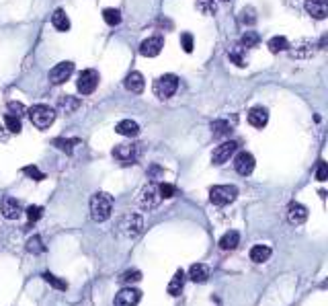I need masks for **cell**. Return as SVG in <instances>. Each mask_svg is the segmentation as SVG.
I'll list each match as a JSON object with an SVG mask.
<instances>
[{"label":"cell","instance_id":"6da1fadb","mask_svg":"<svg viewBox=\"0 0 328 306\" xmlns=\"http://www.w3.org/2000/svg\"><path fill=\"white\" fill-rule=\"evenodd\" d=\"M113 212V195L107 191H99L90 197V216L94 222H105L109 220Z\"/></svg>","mask_w":328,"mask_h":306},{"label":"cell","instance_id":"7a4b0ae2","mask_svg":"<svg viewBox=\"0 0 328 306\" xmlns=\"http://www.w3.org/2000/svg\"><path fill=\"white\" fill-rule=\"evenodd\" d=\"M27 113H29L31 124L35 128H39V130L49 128L53 121H56V115H58V111L53 109V107H49V105H33Z\"/></svg>","mask_w":328,"mask_h":306},{"label":"cell","instance_id":"3957f363","mask_svg":"<svg viewBox=\"0 0 328 306\" xmlns=\"http://www.w3.org/2000/svg\"><path fill=\"white\" fill-rule=\"evenodd\" d=\"M236 197H238V187H234V185H213L209 189V201L220 208L230 206Z\"/></svg>","mask_w":328,"mask_h":306},{"label":"cell","instance_id":"277c9868","mask_svg":"<svg viewBox=\"0 0 328 306\" xmlns=\"http://www.w3.org/2000/svg\"><path fill=\"white\" fill-rule=\"evenodd\" d=\"M154 95L158 97V99H171L175 93H177V88H179V78L175 76V74H164V76H160V78H156L154 80Z\"/></svg>","mask_w":328,"mask_h":306},{"label":"cell","instance_id":"5b68a950","mask_svg":"<svg viewBox=\"0 0 328 306\" xmlns=\"http://www.w3.org/2000/svg\"><path fill=\"white\" fill-rule=\"evenodd\" d=\"M160 201H162V197H160V193H158V185L148 183V185L140 191L138 203H140L142 210H156Z\"/></svg>","mask_w":328,"mask_h":306},{"label":"cell","instance_id":"8992f818","mask_svg":"<svg viewBox=\"0 0 328 306\" xmlns=\"http://www.w3.org/2000/svg\"><path fill=\"white\" fill-rule=\"evenodd\" d=\"M236 150H238V142H236V140H228V142L220 144V146L213 150L211 163H213V165H224V163H228L230 157L236 155Z\"/></svg>","mask_w":328,"mask_h":306},{"label":"cell","instance_id":"52a82bcc","mask_svg":"<svg viewBox=\"0 0 328 306\" xmlns=\"http://www.w3.org/2000/svg\"><path fill=\"white\" fill-rule=\"evenodd\" d=\"M119 228H121V232H123L125 236L136 238V236L142 232V228H144L142 216H140V214H127V216H123V218H121Z\"/></svg>","mask_w":328,"mask_h":306},{"label":"cell","instance_id":"ba28073f","mask_svg":"<svg viewBox=\"0 0 328 306\" xmlns=\"http://www.w3.org/2000/svg\"><path fill=\"white\" fill-rule=\"evenodd\" d=\"M99 84V72L88 68V70H82L80 76H78V93L80 95H90Z\"/></svg>","mask_w":328,"mask_h":306},{"label":"cell","instance_id":"9c48e42d","mask_svg":"<svg viewBox=\"0 0 328 306\" xmlns=\"http://www.w3.org/2000/svg\"><path fill=\"white\" fill-rule=\"evenodd\" d=\"M74 72V64L72 62H60L49 70V82L51 84H64Z\"/></svg>","mask_w":328,"mask_h":306},{"label":"cell","instance_id":"30bf717a","mask_svg":"<svg viewBox=\"0 0 328 306\" xmlns=\"http://www.w3.org/2000/svg\"><path fill=\"white\" fill-rule=\"evenodd\" d=\"M234 169H236L238 175L248 177V175L254 171V157L250 155V152H246V150L238 152L236 159H234Z\"/></svg>","mask_w":328,"mask_h":306},{"label":"cell","instance_id":"8fae6325","mask_svg":"<svg viewBox=\"0 0 328 306\" xmlns=\"http://www.w3.org/2000/svg\"><path fill=\"white\" fill-rule=\"evenodd\" d=\"M142 300V292L138 290V288H123V290H119L117 292V296H115V306H136L138 302Z\"/></svg>","mask_w":328,"mask_h":306},{"label":"cell","instance_id":"7c38bea8","mask_svg":"<svg viewBox=\"0 0 328 306\" xmlns=\"http://www.w3.org/2000/svg\"><path fill=\"white\" fill-rule=\"evenodd\" d=\"M162 47H164V39L160 35H154V37H148V39L142 41L140 54L146 56V58H156L162 52Z\"/></svg>","mask_w":328,"mask_h":306},{"label":"cell","instance_id":"4fadbf2b","mask_svg":"<svg viewBox=\"0 0 328 306\" xmlns=\"http://www.w3.org/2000/svg\"><path fill=\"white\" fill-rule=\"evenodd\" d=\"M0 212H3L7 220H17L23 214V203L17 197H7L3 201V206H0Z\"/></svg>","mask_w":328,"mask_h":306},{"label":"cell","instance_id":"5bb4252c","mask_svg":"<svg viewBox=\"0 0 328 306\" xmlns=\"http://www.w3.org/2000/svg\"><path fill=\"white\" fill-rule=\"evenodd\" d=\"M113 157L121 163H134L138 159V146L136 144H119L113 148Z\"/></svg>","mask_w":328,"mask_h":306},{"label":"cell","instance_id":"9a60e30c","mask_svg":"<svg viewBox=\"0 0 328 306\" xmlns=\"http://www.w3.org/2000/svg\"><path fill=\"white\" fill-rule=\"evenodd\" d=\"M287 220L291 224H304L308 220V208L298 203V201H291L289 208H287Z\"/></svg>","mask_w":328,"mask_h":306},{"label":"cell","instance_id":"2e32d148","mask_svg":"<svg viewBox=\"0 0 328 306\" xmlns=\"http://www.w3.org/2000/svg\"><path fill=\"white\" fill-rule=\"evenodd\" d=\"M306 11L314 19H326V15H328V3H326V0H306Z\"/></svg>","mask_w":328,"mask_h":306},{"label":"cell","instance_id":"e0dca14e","mask_svg":"<svg viewBox=\"0 0 328 306\" xmlns=\"http://www.w3.org/2000/svg\"><path fill=\"white\" fill-rule=\"evenodd\" d=\"M248 121H250L252 128L263 130V128L267 126V121H269V111H267L265 107H252V109L248 111Z\"/></svg>","mask_w":328,"mask_h":306},{"label":"cell","instance_id":"ac0fdd59","mask_svg":"<svg viewBox=\"0 0 328 306\" xmlns=\"http://www.w3.org/2000/svg\"><path fill=\"white\" fill-rule=\"evenodd\" d=\"M125 88H127L129 93H134V95L144 93V88H146V80H144V76H142L140 72H132V74L125 78Z\"/></svg>","mask_w":328,"mask_h":306},{"label":"cell","instance_id":"d6986e66","mask_svg":"<svg viewBox=\"0 0 328 306\" xmlns=\"http://www.w3.org/2000/svg\"><path fill=\"white\" fill-rule=\"evenodd\" d=\"M207 278H209V267L205 263H193L189 267V280L191 282L203 284V282H207Z\"/></svg>","mask_w":328,"mask_h":306},{"label":"cell","instance_id":"ffe728a7","mask_svg":"<svg viewBox=\"0 0 328 306\" xmlns=\"http://www.w3.org/2000/svg\"><path fill=\"white\" fill-rule=\"evenodd\" d=\"M115 132H117V134H121V136L134 138V136H138L140 126H138L134 119H123V121H119V124L115 126Z\"/></svg>","mask_w":328,"mask_h":306},{"label":"cell","instance_id":"44dd1931","mask_svg":"<svg viewBox=\"0 0 328 306\" xmlns=\"http://www.w3.org/2000/svg\"><path fill=\"white\" fill-rule=\"evenodd\" d=\"M271 253H273L271 247H267V244H256V247L250 249V259H252L254 263H265V261H269Z\"/></svg>","mask_w":328,"mask_h":306},{"label":"cell","instance_id":"7402d4cb","mask_svg":"<svg viewBox=\"0 0 328 306\" xmlns=\"http://www.w3.org/2000/svg\"><path fill=\"white\" fill-rule=\"evenodd\" d=\"M211 134L215 138H226V136H230L232 134L230 121H226V119H215V121H211Z\"/></svg>","mask_w":328,"mask_h":306},{"label":"cell","instance_id":"603a6c76","mask_svg":"<svg viewBox=\"0 0 328 306\" xmlns=\"http://www.w3.org/2000/svg\"><path fill=\"white\" fill-rule=\"evenodd\" d=\"M238 242H240V234H238L236 230H228V232L220 238V249H224V251H232V249H236V247H238Z\"/></svg>","mask_w":328,"mask_h":306},{"label":"cell","instance_id":"cb8c5ba5","mask_svg":"<svg viewBox=\"0 0 328 306\" xmlns=\"http://www.w3.org/2000/svg\"><path fill=\"white\" fill-rule=\"evenodd\" d=\"M183 286H185V273L179 269L175 276H173V280L169 282V294L171 296H181V292H183Z\"/></svg>","mask_w":328,"mask_h":306},{"label":"cell","instance_id":"d4e9b609","mask_svg":"<svg viewBox=\"0 0 328 306\" xmlns=\"http://www.w3.org/2000/svg\"><path fill=\"white\" fill-rule=\"evenodd\" d=\"M51 23H53V27H56L58 31H68L70 29V19H68L66 11H62V9H58L56 13H53Z\"/></svg>","mask_w":328,"mask_h":306},{"label":"cell","instance_id":"484cf974","mask_svg":"<svg viewBox=\"0 0 328 306\" xmlns=\"http://www.w3.org/2000/svg\"><path fill=\"white\" fill-rule=\"evenodd\" d=\"M285 49H289V41L283 35H275L273 39H269V52L271 54H279V52H285Z\"/></svg>","mask_w":328,"mask_h":306},{"label":"cell","instance_id":"4316f807","mask_svg":"<svg viewBox=\"0 0 328 306\" xmlns=\"http://www.w3.org/2000/svg\"><path fill=\"white\" fill-rule=\"evenodd\" d=\"M78 105H80V101H78L76 97H70V95H66V97H60V99H58V107H60L64 113H72V111H76V109H78Z\"/></svg>","mask_w":328,"mask_h":306},{"label":"cell","instance_id":"83f0119b","mask_svg":"<svg viewBox=\"0 0 328 306\" xmlns=\"http://www.w3.org/2000/svg\"><path fill=\"white\" fill-rule=\"evenodd\" d=\"M76 144H80L78 138H56L53 140V146L60 148L62 152H66V155H72V150H74Z\"/></svg>","mask_w":328,"mask_h":306},{"label":"cell","instance_id":"f1b7e54d","mask_svg":"<svg viewBox=\"0 0 328 306\" xmlns=\"http://www.w3.org/2000/svg\"><path fill=\"white\" fill-rule=\"evenodd\" d=\"M103 19H105V23H107V25L115 27V25H119V23H121V13H119V11H115V9H105V11H103Z\"/></svg>","mask_w":328,"mask_h":306},{"label":"cell","instance_id":"f546056e","mask_svg":"<svg viewBox=\"0 0 328 306\" xmlns=\"http://www.w3.org/2000/svg\"><path fill=\"white\" fill-rule=\"evenodd\" d=\"M43 280L47 282V284H51L53 288H56V290H68V282L66 280H60V278H56V276H53V273H49V271H45L43 273Z\"/></svg>","mask_w":328,"mask_h":306},{"label":"cell","instance_id":"4dcf8cb0","mask_svg":"<svg viewBox=\"0 0 328 306\" xmlns=\"http://www.w3.org/2000/svg\"><path fill=\"white\" fill-rule=\"evenodd\" d=\"M5 126H7V130L11 134H19L21 132V117H15V115L7 113L5 115Z\"/></svg>","mask_w":328,"mask_h":306},{"label":"cell","instance_id":"1f68e13d","mask_svg":"<svg viewBox=\"0 0 328 306\" xmlns=\"http://www.w3.org/2000/svg\"><path fill=\"white\" fill-rule=\"evenodd\" d=\"M240 45H242L244 49H248V47H256V45H258V33H254V31L244 33V35L240 37Z\"/></svg>","mask_w":328,"mask_h":306},{"label":"cell","instance_id":"d6a6232c","mask_svg":"<svg viewBox=\"0 0 328 306\" xmlns=\"http://www.w3.org/2000/svg\"><path fill=\"white\" fill-rule=\"evenodd\" d=\"M119 280H121V284L132 286V284H136V282H140V280H142V271H138V269H127Z\"/></svg>","mask_w":328,"mask_h":306},{"label":"cell","instance_id":"836d02e7","mask_svg":"<svg viewBox=\"0 0 328 306\" xmlns=\"http://www.w3.org/2000/svg\"><path fill=\"white\" fill-rule=\"evenodd\" d=\"M27 251L33 253V255H41V253L45 251V247H43V242H41L39 236H33V238H29V242H27Z\"/></svg>","mask_w":328,"mask_h":306},{"label":"cell","instance_id":"e575fe53","mask_svg":"<svg viewBox=\"0 0 328 306\" xmlns=\"http://www.w3.org/2000/svg\"><path fill=\"white\" fill-rule=\"evenodd\" d=\"M158 193H160L162 199H169V197H173L177 193V187L173 183H160L158 185Z\"/></svg>","mask_w":328,"mask_h":306},{"label":"cell","instance_id":"d590c367","mask_svg":"<svg viewBox=\"0 0 328 306\" xmlns=\"http://www.w3.org/2000/svg\"><path fill=\"white\" fill-rule=\"evenodd\" d=\"M41 216H43V208H41V206H29V208H27V218H29V224L39 222V220H41Z\"/></svg>","mask_w":328,"mask_h":306},{"label":"cell","instance_id":"8d00e7d4","mask_svg":"<svg viewBox=\"0 0 328 306\" xmlns=\"http://www.w3.org/2000/svg\"><path fill=\"white\" fill-rule=\"evenodd\" d=\"M242 56H244V52H242V47H236V49H232V52H230V62H234L236 66L244 68V66H246V60H244Z\"/></svg>","mask_w":328,"mask_h":306},{"label":"cell","instance_id":"74e56055","mask_svg":"<svg viewBox=\"0 0 328 306\" xmlns=\"http://www.w3.org/2000/svg\"><path fill=\"white\" fill-rule=\"evenodd\" d=\"M9 113H11V115H15V117H23V113H25V105H23V103H19V101H11V103H9Z\"/></svg>","mask_w":328,"mask_h":306},{"label":"cell","instance_id":"f35d334b","mask_svg":"<svg viewBox=\"0 0 328 306\" xmlns=\"http://www.w3.org/2000/svg\"><path fill=\"white\" fill-rule=\"evenodd\" d=\"M316 179H318V181H326V179H328V165H326L324 161H320V163L316 165Z\"/></svg>","mask_w":328,"mask_h":306},{"label":"cell","instance_id":"ab89813d","mask_svg":"<svg viewBox=\"0 0 328 306\" xmlns=\"http://www.w3.org/2000/svg\"><path fill=\"white\" fill-rule=\"evenodd\" d=\"M23 173H25L27 177L35 179V181H43V179H45V175H43V173H41L37 167H25V169H23Z\"/></svg>","mask_w":328,"mask_h":306},{"label":"cell","instance_id":"60d3db41","mask_svg":"<svg viewBox=\"0 0 328 306\" xmlns=\"http://www.w3.org/2000/svg\"><path fill=\"white\" fill-rule=\"evenodd\" d=\"M181 45H183V49L187 54H191L193 52V35L191 33H183L181 35Z\"/></svg>","mask_w":328,"mask_h":306},{"label":"cell","instance_id":"b9f144b4","mask_svg":"<svg viewBox=\"0 0 328 306\" xmlns=\"http://www.w3.org/2000/svg\"><path fill=\"white\" fill-rule=\"evenodd\" d=\"M240 21H242V23H246V25H252V23L256 21V15H254V11H252V9L248 7V9H246V11H244V13L240 15Z\"/></svg>","mask_w":328,"mask_h":306},{"label":"cell","instance_id":"7bdbcfd3","mask_svg":"<svg viewBox=\"0 0 328 306\" xmlns=\"http://www.w3.org/2000/svg\"><path fill=\"white\" fill-rule=\"evenodd\" d=\"M148 175H150V179H158V177L162 175V167H158V165H152V167H150V173H148Z\"/></svg>","mask_w":328,"mask_h":306}]
</instances>
